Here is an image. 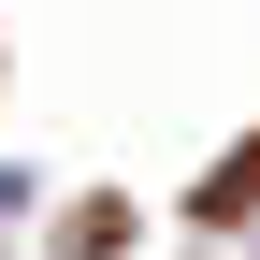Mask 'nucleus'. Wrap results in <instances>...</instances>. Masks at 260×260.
<instances>
[]
</instances>
